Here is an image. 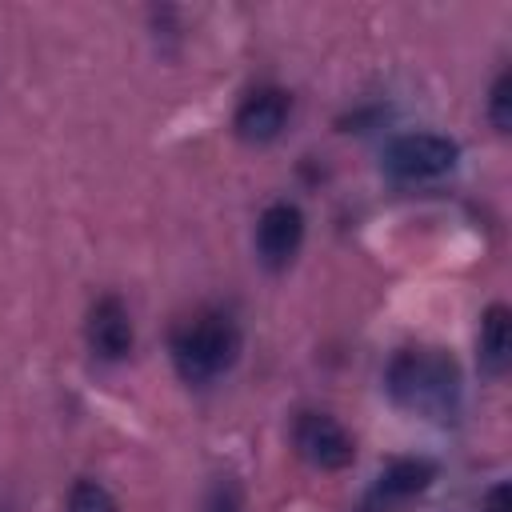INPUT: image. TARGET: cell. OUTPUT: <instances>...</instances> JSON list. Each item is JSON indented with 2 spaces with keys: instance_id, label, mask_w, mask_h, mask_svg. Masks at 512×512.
<instances>
[{
  "instance_id": "cell-11",
  "label": "cell",
  "mask_w": 512,
  "mask_h": 512,
  "mask_svg": "<svg viewBox=\"0 0 512 512\" xmlns=\"http://www.w3.org/2000/svg\"><path fill=\"white\" fill-rule=\"evenodd\" d=\"M488 120H492L496 132H508L512 128V76H508V68L488 88Z\"/></svg>"
},
{
  "instance_id": "cell-3",
  "label": "cell",
  "mask_w": 512,
  "mask_h": 512,
  "mask_svg": "<svg viewBox=\"0 0 512 512\" xmlns=\"http://www.w3.org/2000/svg\"><path fill=\"white\" fill-rule=\"evenodd\" d=\"M456 160H460V144L440 132H408L384 148V172L400 184L440 180L456 168Z\"/></svg>"
},
{
  "instance_id": "cell-13",
  "label": "cell",
  "mask_w": 512,
  "mask_h": 512,
  "mask_svg": "<svg viewBox=\"0 0 512 512\" xmlns=\"http://www.w3.org/2000/svg\"><path fill=\"white\" fill-rule=\"evenodd\" d=\"M508 496H512V492H508L504 480L492 484V488L484 492V500H480V512H512V508H508Z\"/></svg>"
},
{
  "instance_id": "cell-1",
  "label": "cell",
  "mask_w": 512,
  "mask_h": 512,
  "mask_svg": "<svg viewBox=\"0 0 512 512\" xmlns=\"http://www.w3.org/2000/svg\"><path fill=\"white\" fill-rule=\"evenodd\" d=\"M384 388L404 412L452 420L460 408V364L444 348H400L388 360Z\"/></svg>"
},
{
  "instance_id": "cell-7",
  "label": "cell",
  "mask_w": 512,
  "mask_h": 512,
  "mask_svg": "<svg viewBox=\"0 0 512 512\" xmlns=\"http://www.w3.org/2000/svg\"><path fill=\"white\" fill-rule=\"evenodd\" d=\"M288 112H292V96L284 88H276V84H264V88H256V92H248L240 100V108L232 116V128L248 144H268V140H276L284 132Z\"/></svg>"
},
{
  "instance_id": "cell-10",
  "label": "cell",
  "mask_w": 512,
  "mask_h": 512,
  "mask_svg": "<svg viewBox=\"0 0 512 512\" xmlns=\"http://www.w3.org/2000/svg\"><path fill=\"white\" fill-rule=\"evenodd\" d=\"M68 512H120V508L100 480H76L68 492Z\"/></svg>"
},
{
  "instance_id": "cell-12",
  "label": "cell",
  "mask_w": 512,
  "mask_h": 512,
  "mask_svg": "<svg viewBox=\"0 0 512 512\" xmlns=\"http://www.w3.org/2000/svg\"><path fill=\"white\" fill-rule=\"evenodd\" d=\"M204 512H244V500H240V488L232 480H220L208 500H204Z\"/></svg>"
},
{
  "instance_id": "cell-6",
  "label": "cell",
  "mask_w": 512,
  "mask_h": 512,
  "mask_svg": "<svg viewBox=\"0 0 512 512\" xmlns=\"http://www.w3.org/2000/svg\"><path fill=\"white\" fill-rule=\"evenodd\" d=\"M304 244V212L292 200H276L256 220V256L264 268H288Z\"/></svg>"
},
{
  "instance_id": "cell-9",
  "label": "cell",
  "mask_w": 512,
  "mask_h": 512,
  "mask_svg": "<svg viewBox=\"0 0 512 512\" xmlns=\"http://www.w3.org/2000/svg\"><path fill=\"white\" fill-rule=\"evenodd\" d=\"M512 360V312L508 304H488L476 332V364L484 376H504Z\"/></svg>"
},
{
  "instance_id": "cell-5",
  "label": "cell",
  "mask_w": 512,
  "mask_h": 512,
  "mask_svg": "<svg viewBox=\"0 0 512 512\" xmlns=\"http://www.w3.org/2000/svg\"><path fill=\"white\" fill-rule=\"evenodd\" d=\"M436 480V464L424 460V456H400V460H388L384 472L376 476L372 492L364 496L360 512H392L400 504H408L412 496L428 492Z\"/></svg>"
},
{
  "instance_id": "cell-8",
  "label": "cell",
  "mask_w": 512,
  "mask_h": 512,
  "mask_svg": "<svg viewBox=\"0 0 512 512\" xmlns=\"http://www.w3.org/2000/svg\"><path fill=\"white\" fill-rule=\"evenodd\" d=\"M88 348L100 360H124L132 352V316L124 308L120 296H100L88 308V324H84Z\"/></svg>"
},
{
  "instance_id": "cell-2",
  "label": "cell",
  "mask_w": 512,
  "mask_h": 512,
  "mask_svg": "<svg viewBox=\"0 0 512 512\" xmlns=\"http://www.w3.org/2000/svg\"><path fill=\"white\" fill-rule=\"evenodd\" d=\"M240 356V328L228 312H200L172 332V364L184 384L220 380Z\"/></svg>"
},
{
  "instance_id": "cell-4",
  "label": "cell",
  "mask_w": 512,
  "mask_h": 512,
  "mask_svg": "<svg viewBox=\"0 0 512 512\" xmlns=\"http://www.w3.org/2000/svg\"><path fill=\"white\" fill-rule=\"evenodd\" d=\"M292 440H296V452L312 468H324V472H340L356 460L352 432L328 412H300L292 424Z\"/></svg>"
}]
</instances>
